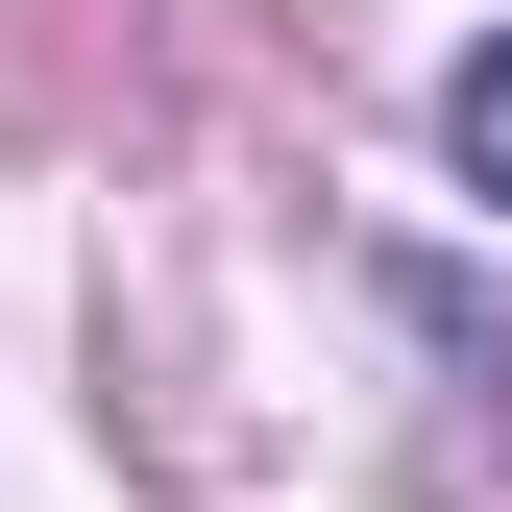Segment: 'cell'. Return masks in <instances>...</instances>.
I'll use <instances>...</instances> for the list:
<instances>
[{
	"label": "cell",
	"mask_w": 512,
	"mask_h": 512,
	"mask_svg": "<svg viewBox=\"0 0 512 512\" xmlns=\"http://www.w3.org/2000/svg\"><path fill=\"white\" fill-rule=\"evenodd\" d=\"M439 147H464V171H488V196H512V25L464 49V74H439Z\"/></svg>",
	"instance_id": "cell-1"
}]
</instances>
